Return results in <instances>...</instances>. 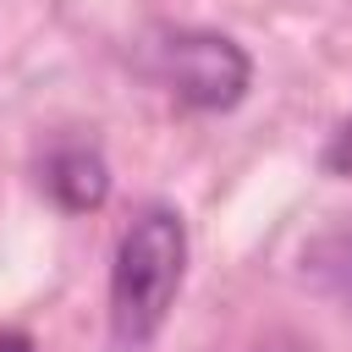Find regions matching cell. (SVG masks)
Instances as JSON below:
<instances>
[{
    "label": "cell",
    "mask_w": 352,
    "mask_h": 352,
    "mask_svg": "<svg viewBox=\"0 0 352 352\" xmlns=\"http://www.w3.org/2000/svg\"><path fill=\"white\" fill-rule=\"evenodd\" d=\"M182 270H187V226L176 209L148 204L121 231L116 264H110V324L126 352H143L160 336L182 292Z\"/></svg>",
    "instance_id": "1"
},
{
    "label": "cell",
    "mask_w": 352,
    "mask_h": 352,
    "mask_svg": "<svg viewBox=\"0 0 352 352\" xmlns=\"http://www.w3.org/2000/svg\"><path fill=\"white\" fill-rule=\"evenodd\" d=\"M44 187L55 192L60 209H94V204H104L110 176H104V160L94 148H60L44 165Z\"/></svg>",
    "instance_id": "3"
},
{
    "label": "cell",
    "mask_w": 352,
    "mask_h": 352,
    "mask_svg": "<svg viewBox=\"0 0 352 352\" xmlns=\"http://www.w3.org/2000/svg\"><path fill=\"white\" fill-rule=\"evenodd\" d=\"M160 72L176 99L204 110H226L248 88V55L220 33H176L170 44H160Z\"/></svg>",
    "instance_id": "2"
},
{
    "label": "cell",
    "mask_w": 352,
    "mask_h": 352,
    "mask_svg": "<svg viewBox=\"0 0 352 352\" xmlns=\"http://www.w3.org/2000/svg\"><path fill=\"white\" fill-rule=\"evenodd\" d=\"M346 292H352V253H346Z\"/></svg>",
    "instance_id": "6"
},
{
    "label": "cell",
    "mask_w": 352,
    "mask_h": 352,
    "mask_svg": "<svg viewBox=\"0 0 352 352\" xmlns=\"http://www.w3.org/2000/svg\"><path fill=\"white\" fill-rule=\"evenodd\" d=\"M324 170H330V176H352V121L330 138V148H324Z\"/></svg>",
    "instance_id": "4"
},
{
    "label": "cell",
    "mask_w": 352,
    "mask_h": 352,
    "mask_svg": "<svg viewBox=\"0 0 352 352\" xmlns=\"http://www.w3.org/2000/svg\"><path fill=\"white\" fill-rule=\"evenodd\" d=\"M0 352H33V341L22 330H0Z\"/></svg>",
    "instance_id": "5"
}]
</instances>
